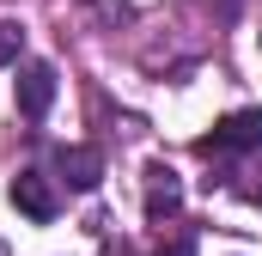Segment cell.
<instances>
[{
	"label": "cell",
	"mask_w": 262,
	"mask_h": 256,
	"mask_svg": "<svg viewBox=\"0 0 262 256\" xmlns=\"http://www.w3.org/2000/svg\"><path fill=\"white\" fill-rule=\"evenodd\" d=\"M201 159H226V153H262V110H232L226 122H213V134L195 140Z\"/></svg>",
	"instance_id": "6da1fadb"
},
{
	"label": "cell",
	"mask_w": 262,
	"mask_h": 256,
	"mask_svg": "<svg viewBox=\"0 0 262 256\" xmlns=\"http://www.w3.org/2000/svg\"><path fill=\"white\" fill-rule=\"evenodd\" d=\"M6 195H12V207H18L25 220H37V226H49V220L61 214V195H55V183H49L43 171H18V177L6 183Z\"/></svg>",
	"instance_id": "7a4b0ae2"
},
{
	"label": "cell",
	"mask_w": 262,
	"mask_h": 256,
	"mask_svg": "<svg viewBox=\"0 0 262 256\" xmlns=\"http://www.w3.org/2000/svg\"><path fill=\"white\" fill-rule=\"evenodd\" d=\"M12 92H18V116L25 122H43L49 104H55V67L49 61H25L18 79H12Z\"/></svg>",
	"instance_id": "3957f363"
},
{
	"label": "cell",
	"mask_w": 262,
	"mask_h": 256,
	"mask_svg": "<svg viewBox=\"0 0 262 256\" xmlns=\"http://www.w3.org/2000/svg\"><path fill=\"white\" fill-rule=\"evenodd\" d=\"M177 207H183V177L171 165H146V220L165 226V220H177Z\"/></svg>",
	"instance_id": "277c9868"
},
{
	"label": "cell",
	"mask_w": 262,
	"mask_h": 256,
	"mask_svg": "<svg viewBox=\"0 0 262 256\" xmlns=\"http://www.w3.org/2000/svg\"><path fill=\"white\" fill-rule=\"evenodd\" d=\"M55 171H61L67 189H98V177H104V159L92 153V146H55Z\"/></svg>",
	"instance_id": "5b68a950"
},
{
	"label": "cell",
	"mask_w": 262,
	"mask_h": 256,
	"mask_svg": "<svg viewBox=\"0 0 262 256\" xmlns=\"http://www.w3.org/2000/svg\"><path fill=\"white\" fill-rule=\"evenodd\" d=\"M18 49H25V31H18V25H0V67L18 61Z\"/></svg>",
	"instance_id": "8992f818"
},
{
	"label": "cell",
	"mask_w": 262,
	"mask_h": 256,
	"mask_svg": "<svg viewBox=\"0 0 262 256\" xmlns=\"http://www.w3.org/2000/svg\"><path fill=\"white\" fill-rule=\"evenodd\" d=\"M159 256H195V232H183L177 244H165V250H159Z\"/></svg>",
	"instance_id": "52a82bcc"
},
{
	"label": "cell",
	"mask_w": 262,
	"mask_h": 256,
	"mask_svg": "<svg viewBox=\"0 0 262 256\" xmlns=\"http://www.w3.org/2000/svg\"><path fill=\"white\" fill-rule=\"evenodd\" d=\"M0 256H6V244H0Z\"/></svg>",
	"instance_id": "ba28073f"
}]
</instances>
